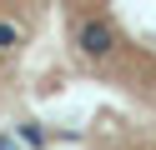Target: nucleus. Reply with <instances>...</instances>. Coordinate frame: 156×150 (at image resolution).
<instances>
[{"label": "nucleus", "instance_id": "f03ea898", "mask_svg": "<svg viewBox=\"0 0 156 150\" xmlns=\"http://www.w3.org/2000/svg\"><path fill=\"white\" fill-rule=\"evenodd\" d=\"M41 10H45V0H0V90L10 85L25 45L35 40Z\"/></svg>", "mask_w": 156, "mask_h": 150}, {"label": "nucleus", "instance_id": "7ed1b4c3", "mask_svg": "<svg viewBox=\"0 0 156 150\" xmlns=\"http://www.w3.org/2000/svg\"><path fill=\"white\" fill-rule=\"evenodd\" d=\"M91 150H156V130H141V125H116L111 135H101Z\"/></svg>", "mask_w": 156, "mask_h": 150}, {"label": "nucleus", "instance_id": "f257e3e1", "mask_svg": "<svg viewBox=\"0 0 156 150\" xmlns=\"http://www.w3.org/2000/svg\"><path fill=\"white\" fill-rule=\"evenodd\" d=\"M55 25L81 75L156 105V0H55Z\"/></svg>", "mask_w": 156, "mask_h": 150}]
</instances>
